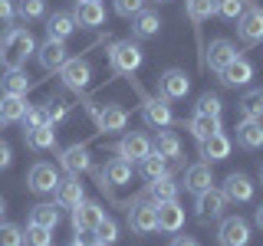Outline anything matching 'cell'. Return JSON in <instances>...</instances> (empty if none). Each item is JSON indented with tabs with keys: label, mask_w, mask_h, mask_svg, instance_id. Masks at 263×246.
Listing matches in <instances>:
<instances>
[{
	"label": "cell",
	"mask_w": 263,
	"mask_h": 246,
	"mask_svg": "<svg viewBox=\"0 0 263 246\" xmlns=\"http://www.w3.org/2000/svg\"><path fill=\"white\" fill-rule=\"evenodd\" d=\"M33 53L36 39L27 27H7L0 33V63H7V69H23Z\"/></svg>",
	"instance_id": "1"
},
{
	"label": "cell",
	"mask_w": 263,
	"mask_h": 246,
	"mask_svg": "<svg viewBox=\"0 0 263 246\" xmlns=\"http://www.w3.org/2000/svg\"><path fill=\"white\" fill-rule=\"evenodd\" d=\"M142 63H145V53L132 39H119V43L109 46V66L115 76H135L142 69Z\"/></svg>",
	"instance_id": "2"
},
{
	"label": "cell",
	"mask_w": 263,
	"mask_h": 246,
	"mask_svg": "<svg viewBox=\"0 0 263 246\" xmlns=\"http://www.w3.org/2000/svg\"><path fill=\"white\" fill-rule=\"evenodd\" d=\"M132 86H135V92L142 95V118H145L148 128H158L161 131V128H168L171 121H175V112H171V105L164 102L161 95H148L135 79H132Z\"/></svg>",
	"instance_id": "3"
},
{
	"label": "cell",
	"mask_w": 263,
	"mask_h": 246,
	"mask_svg": "<svg viewBox=\"0 0 263 246\" xmlns=\"http://www.w3.org/2000/svg\"><path fill=\"white\" fill-rule=\"evenodd\" d=\"M86 112L92 115L99 135H115V131H125L128 128V112L119 109V105H96V102H89Z\"/></svg>",
	"instance_id": "4"
},
{
	"label": "cell",
	"mask_w": 263,
	"mask_h": 246,
	"mask_svg": "<svg viewBox=\"0 0 263 246\" xmlns=\"http://www.w3.org/2000/svg\"><path fill=\"white\" fill-rule=\"evenodd\" d=\"M152 154V138L142 135V131H128V135L119 138V145H115V158H125L128 164H138L142 158Z\"/></svg>",
	"instance_id": "5"
},
{
	"label": "cell",
	"mask_w": 263,
	"mask_h": 246,
	"mask_svg": "<svg viewBox=\"0 0 263 246\" xmlns=\"http://www.w3.org/2000/svg\"><path fill=\"white\" fill-rule=\"evenodd\" d=\"M128 230L138 236H148L158 230V210H155L152 200H138L128 207Z\"/></svg>",
	"instance_id": "6"
},
{
	"label": "cell",
	"mask_w": 263,
	"mask_h": 246,
	"mask_svg": "<svg viewBox=\"0 0 263 246\" xmlns=\"http://www.w3.org/2000/svg\"><path fill=\"white\" fill-rule=\"evenodd\" d=\"M237 36H240L243 46H257L263 43V10L257 4H250L243 10V16L237 20Z\"/></svg>",
	"instance_id": "7"
},
{
	"label": "cell",
	"mask_w": 263,
	"mask_h": 246,
	"mask_svg": "<svg viewBox=\"0 0 263 246\" xmlns=\"http://www.w3.org/2000/svg\"><path fill=\"white\" fill-rule=\"evenodd\" d=\"M224 207H227V197H224V191H217V187L201 191V194H197V203H194L197 220H201V223L220 220V217H224Z\"/></svg>",
	"instance_id": "8"
},
{
	"label": "cell",
	"mask_w": 263,
	"mask_h": 246,
	"mask_svg": "<svg viewBox=\"0 0 263 246\" xmlns=\"http://www.w3.org/2000/svg\"><path fill=\"white\" fill-rule=\"evenodd\" d=\"M217 243L220 246H247L250 243V223L243 217H224L217 227Z\"/></svg>",
	"instance_id": "9"
},
{
	"label": "cell",
	"mask_w": 263,
	"mask_h": 246,
	"mask_svg": "<svg viewBox=\"0 0 263 246\" xmlns=\"http://www.w3.org/2000/svg\"><path fill=\"white\" fill-rule=\"evenodd\" d=\"M158 92L164 102H178V98H184L191 92V79H187L184 69H164L158 79Z\"/></svg>",
	"instance_id": "10"
},
{
	"label": "cell",
	"mask_w": 263,
	"mask_h": 246,
	"mask_svg": "<svg viewBox=\"0 0 263 246\" xmlns=\"http://www.w3.org/2000/svg\"><path fill=\"white\" fill-rule=\"evenodd\" d=\"M60 79H63L66 89L82 92V89L89 86V79H92V63L89 59H66L63 69H60Z\"/></svg>",
	"instance_id": "11"
},
{
	"label": "cell",
	"mask_w": 263,
	"mask_h": 246,
	"mask_svg": "<svg viewBox=\"0 0 263 246\" xmlns=\"http://www.w3.org/2000/svg\"><path fill=\"white\" fill-rule=\"evenodd\" d=\"M96 180H99L102 191L122 187V184H128V180H132V164L125 158H112V161H105L102 171H96Z\"/></svg>",
	"instance_id": "12"
},
{
	"label": "cell",
	"mask_w": 263,
	"mask_h": 246,
	"mask_svg": "<svg viewBox=\"0 0 263 246\" xmlns=\"http://www.w3.org/2000/svg\"><path fill=\"white\" fill-rule=\"evenodd\" d=\"M36 59L40 66H43L46 72H60L63 69V63L69 59V49H66L63 39H43V46H36Z\"/></svg>",
	"instance_id": "13"
},
{
	"label": "cell",
	"mask_w": 263,
	"mask_h": 246,
	"mask_svg": "<svg viewBox=\"0 0 263 246\" xmlns=\"http://www.w3.org/2000/svg\"><path fill=\"white\" fill-rule=\"evenodd\" d=\"M27 184H30V191H33V194H53V191H56V184H60V174H56L53 164L36 161V164L30 168V174H27Z\"/></svg>",
	"instance_id": "14"
},
{
	"label": "cell",
	"mask_w": 263,
	"mask_h": 246,
	"mask_svg": "<svg viewBox=\"0 0 263 246\" xmlns=\"http://www.w3.org/2000/svg\"><path fill=\"white\" fill-rule=\"evenodd\" d=\"M60 168L66 174H82V171H92V158H89V145H69L60 151Z\"/></svg>",
	"instance_id": "15"
},
{
	"label": "cell",
	"mask_w": 263,
	"mask_h": 246,
	"mask_svg": "<svg viewBox=\"0 0 263 246\" xmlns=\"http://www.w3.org/2000/svg\"><path fill=\"white\" fill-rule=\"evenodd\" d=\"M72 20H76L79 30H99L105 23V7L92 4V0H76V7H72Z\"/></svg>",
	"instance_id": "16"
},
{
	"label": "cell",
	"mask_w": 263,
	"mask_h": 246,
	"mask_svg": "<svg viewBox=\"0 0 263 246\" xmlns=\"http://www.w3.org/2000/svg\"><path fill=\"white\" fill-rule=\"evenodd\" d=\"M224 197H227V203H247L253 197V180L243 174V171H234V174H227L224 180Z\"/></svg>",
	"instance_id": "17"
},
{
	"label": "cell",
	"mask_w": 263,
	"mask_h": 246,
	"mask_svg": "<svg viewBox=\"0 0 263 246\" xmlns=\"http://www.w3.org/2000/svg\"><path fill=\"white\" fill-rule=\"evenodd\" d=\"M234 131H237V145H240L243 151L263 148V118H240Z\"/></svg>",
	"instance_id": "18"
},
{
	"label": "cell",
	"mask_w": 263,
	"mask_h": 246,
	"mask_svg": "<svg viewBox=\"0 0 263 246\" xmlns=\"http://www.w3.org/2000/svg\"><path fill=\"white\" fill-rule=\"evenodd\" d=\"M220 76V82L224 86H230V89H237V86H247V82L253 79V66H250V59H243V56H234L224 69L217 72Z\"/></svg>",
	"instance_id": "19"
},
{
	"label": "cell",
	"mask_w": 263,
	"mask_h": 246,
	"mask_svg": "<svg viewBox=\"0 0 263 246\" xmlns=\"http://www.w3.org/2000/svg\"><path fill=\"white\" fill-rule=\"evenodd\" d=\"M69 213H72V217H69V220H72V230H92L99 220L105 217V210L99 207L96 200H86V197H82V200H79Z\"/></svg>",
	"instance_id": "20"
},
{
	"label": "cell",
	"mask_w": 263,
	"mask_h": 246,
	"mask_svg": "<svg viewBox=\"0 0 263 246\" xmlns=\"http://www.w3.org/2000/svg\"><path fill=\"white\" fill-rule=\"evenodd\" d=\"M234 56H237V46L230 43V39H224V36L211 39V46L204 49V66H211L214 72H220L230 59H234Z\"/></svg>",
	"instance_id": "21"
},
{
	"label": "cell",
	"mask_w": 263,
	"mask_h": 246,
	"mask_svg": "<svg viewBox=\"0 0 263 246\" xmlns=\"http://www.w3.org/2000/svg\"><path fill=\"white\" fill-rule=\"evenodd\" d=\"M158 210V230L161 233H178L184 227V207L178 200H164V203H155Z\"/></svg>",
	"instance_id": "22"
},
{
	"label": "cell",
	"mask_w": 263,
	"mask_h": 246,
	"mask_svg": "<svg viewBox=\"0 0 263 246\" xmlns=\"http://www.w3.org/2000/svg\"><path fill=\"white\" fill-rule=\"evenodd\" d=\"M230 148H234V141H230L224 131H214V135H208L201 141V158L208 161V164L224 161V158H230Z\"/></svg>",
	"instance_id": "23"
},
{
	"label": "cell",
	"mask_w": 263,
	"mask_h": 246,
	"mask_svg": "<svg viewBox=\"0 0 263 246\" xmlns=\"http://www.w3.org/2000/svg\"><path fill=\"white\" fill-rule=\"evenodd\" d=\"M208 187H214L211 164H208V161H197V164H191V168L184 171V191L201 194V191H208Z\"/></svg>",
	"instance_id": "24"
},
{
	"label": "cell",
	"mask_w": 263,
	"mask_h": 246,
	"mask_svg": "<svg viewBox=\"0 0 263 246\" xmlns=\"http://www.w3.org/2000/svg\"><path fill=\"white\" fill-rule=\"evenodd\" d=\"M53 194H56V207H60V210H72V207L82 200V184H79V177L69 174L66 180H60V184H56Z\"/></svg>",
	"instance_id": "25"
},
{
	"label": "cell",
	"mask_w": 263,
	"mask_h": 246,
	"mask_svg": "<svg viewBox=\"0 0 263 246\" xmlns=\"http://www.w3.org/2000/svg\"><path fill=\"white\" fill-rule=\"evenodd\" d=\"M158 33H161V16L155 10H142V13L132 16V36L135 39H152Z\"/></svg>",
	"instance_id": "26"
},
{
	"label": "cell",
	"mask_w": 263,
	"mask_h": 246,
	"mask_svg": "<svg viewBox=\"0 0 263 246\" xmlns=\"http://www.w3.org/2000/svg\"><path fill=\"white\" fill-rule=\"evenodd\" d=\"M178 180L171 177V174H164L158 180H148V187H145V197L152 203H164V200H178Z\"/></svg>",
	"instance_id": "27"
},
{
	"label": "cell",
	"mask_w": 263,
	"mask_h": 246,
	"mask_svg": "<svg viewBox=\"0 0 263 246\" xmlns=\"http://www.w3.org/2000/svg\"><path fill=\"white\" fill-rule=\"evenodd\" d=\"M76 20H72V13H66V10H56L53 16H46V36L49 39H69L72 33H76Z\"/></svg>",
	"instance_id": "28"
},
{
	"label": "cell",
	"mask_w": 263,
	"mask_h": 246,
	"mask_svg": "<svg viewBox=\"0 0 263 246\" xmlns=\"http://www.w3.org/2000/svg\"><path fill=\"white\" fill-rule=\"evenodd\" d=\"M23 141H27L30 151L43 154V151H53V148H56V131H53V125L30 128V131H23Z\"/></svg>",
	"instance_id": "29"
},
{
	"label": "cell",
	"mask_w": 263,
	"mask_h": 246,
	"mask_svg": "<svg viewBox=\"0 0 263 246\" xmlns=\"http://www.w3.org/2000/svg\"><path fill=\"white\" fill-rule=\"evenodd\" d=\"M184 13L194 23V36L201 43V27H204V20L214 16V0H184Z\"/></svg>",
	"instance_id": "30"
},
{
	"label": "cell",
	"mask_w": 263,
	"mask_h": 246,
	"mask_svg": "<svg viewBox=\"0 0 263 246\" xmlns=\"http://www.w3.org/2000/svg\"><path fill=\"white\" fill-rule=\"evenodd\" d=\"M152 151L155 154H161L164 161H178L181 158V138L175 135V131H158V138L152 141Z\"/></svg>",
	"instance_id": "31"
},
{
	"label": "cell",
	"mask_w": 263,
	"mask_h": 246,
	"mask_svg": "<svg viewBox=\"0 0 263 246\" xmlns=\"http://www.w3.org/2000/svg\"><path fill=\"white\" fill-rule=\"evenodd\" d=\"M30 76L23 69H7L4 72V79H0V92L4 95H27L30 92Z\"/></svg>",
	"instance_id": "32"
},
{
	"label": "cell",
	"mask_w": 263,
	"mask_h": 246,
	"mask_svg": "<svg viewBox=\"0 0 263 246\" xmlns=\"http://www.w3.org/2000/svg\"><path fill=\"white\" fill-rule=\"evenodd\" d=\"M30 223L56 230V223H60V207H56V203H36V207L30 210Z\"/></svg>",
	"instance_id": "33"
},
{
	"label": "cell",
	"mask_w": 263,
	"mask_h": 246,
	"mask_svg": "<svg viewBox=\"0 0 263 246\" xmlns=\"http://www.w3.org/2000/svg\"><path fill=\"white\" fill-rule=\"evenodd\" d=\"M187 131H191L197 141H204L208 135H214V131H224V128H220V118H208V115H191V118H187Z\"/></svg>",
	"instance_id": "34"
},
{
	"label": "cell",
	"mask_w": 263,
	"mask_h": 246,
	"mask_svg": "<svg viewBox=\"0 0 263 246\" xmlns=\"http://www.w3.org/2000/svg\"><path fill=\"white\" fill-rule=\"evenodd\" d=\"M138 174H142L145 180H158V177H164L168 174V161L161 158V154H148V158H142L138 161Z\"/></svg>",
	"instance_id": "35"
},
{
	"label": "cell",
	"mask_w": 263,
	"mask_h": 246,
	"mask_svg": "<svg viewBox=\"0 0 263 246\" xmlns=\"http://www.w3.org/2000/svg\"><path fill=\"white\" fill-rule=\"evenodd\" d=\"M250 4H253V0H214V13L224 16V20H230V23H237Z\"/></svg>",
	"instance_id": "36"
},
{
	"label": "cell",
	"mask_w": 263,
	"mask_h": 246,
	"mask_svg": "<svg viewBox=\"0 0 263 246\" xmlns=\"http://www.w3.org/2000/svg\"><path fill=\"white\" fill-rule=\"evenodd\" d=\"M0 112L7 121H20L27 112V95H0Z\"/></svg>",
	"instance_id": "37"
},
{
	"label": "cell",
	"mask_w": 263,
	"mask_h": 246,
	"mask_svg": "<svg viewBox=\"0 0 263 246\" xmlns=\"http://www.w3.org/2000/svg\"><path fill=\"white\" fill-rule=\"evenodd\" d=\"M240 112H243V118H263V89H250V92H243Z\"/></svg>",
	"instance_id": "38"
},
{
	"label": "cell",
	"mask_w": 263,
	"mask_h": 246,
	"mask_svg": "<svg viewBox=\"0 0 263 246\" xmlns=\"http://www.w3.org/2000/svg\"><path fill=\"white\" fill-rule=\"evenodd\" d=\"M220 112H224V102H220V95H214V92H204L197 98V105H194V115H208V118H220Z\"/></svg>",
	"instance_id": "39"
},
{
	"label": "cell",
	"mask_w": 263,
	"mask_h": 246,
	"mask_svg": "<svg viewBox=\"0 0 263 246\" xmlns=\"http://www.w3.org/2000/svg\"><path fill=\"white\" fill-rule=\"evenodd\" d=\"M23 246H53V230L27 223V230H23Z\"/></svg>",
	"instance_id": "40"
},
{
	"label": "cell",
	"mask_w": 263,
	"mask_h": 246,
	"mask_svg": "<svg viewBox=\"0 0 263 246\" xmlns=\"http://www.w3.org/2000/svg\"><path fill=\"white\" fill-rule=\"evenodd\" d=\"M20 125H23V131H30V128H43V125H49V115H46V105H27V112H23Z\"/></svg>",
	"instance_id": "41"
},
{
	"label": "cell",
	"mask_w": 263,
	"mask_h": 246,
	"mask_svg": "<svg viewBox=\"0 0 263 246\" xmlns=\"http://www.w3.org/2000/svg\"><path fill=\"white\" fill-rule=\"evenodd\" d=\"M43 13H46V0H20V4H16V16H20L23 23L40 20Z\"/></svg>",
	"instance_id": "42"
},
{
	"label": "cell",
	"mask_w": 263,
	"mask_h": 246,
	"mask_svg": "<svg viewBox=\"0 0 263 246\" xmlns=\"http://www.w3.org/2000/svg\"><path fill=\"white\" fill-rule=\"evenodd\" d=\"M92 230H96V236H99V240H102V246H109V243L119 240V223H115L109 213H105V217L99 220V223H96Z\"/></svg>",
	"instance_id": "43"
},
{
	"label": "cell",
	"mask_w": 263,
	"mask_h": 246,
	"mask_svg": "<svg viewBox=\"0 0 263 246\" xmlns=\"http://www.w3.org/2000/svg\"><path fill=\"white\" fill-rule=\"evenodd\" d=\"M46 105V115H49V125H60V121H66V115H69V105H66L63 95H53Z\"/></svg>",
	"instance_id": "44"
},
{
	"label": "cell",
	"mask_w": 263,
	"mask_h": 246,
	"mask_svg": "<svg viewBox=\"0 0 263 246\" xmlns=\"http://www.w3.org/2000/svg\"><path fill=\"white\" fill-rule=\"evenodd\" d=\"M0 246H23V230L16 223H4L0 220Z\"/></svg>",
	"instance_id": "45"
},
{
	"label": "cell",
	"mask_w": 263,
	"mask_h": 246,
	"mask_svg": "<svg viewBox=\"0 0 263 246\" xmlns=\"http://www.w3.org/2000/svg\"><path fill=\"white\" fill-rule=\"evenodd\" d=\"M145 4H148V0H115V13L125 16V20H132L135 13L145 10Z\"/></svg>",
	"instance_id": "46"
},
{
	"label": "cell",
	"mask_w": 263,
	"mask_h": 246,
	"mask_svg": "<svg viewBox=\"0 0 263 246\" xmlns=\"http://www.w3.org/2000/svg\"><path fill=\"white\" fill-rule=\"evenodd\" d=\"M72 246H102V240L96 236V230H76V236H72Z\"/></svg>",
	"instance_id": "47"
},
{
	"label": "cell",
	"mask_w": 263,
	"mask_h": 246,
	"mask_svg": "<svg viewBox=\"0 0 263 246\" xmlns=\"http://www.w3.org/2000/svg\"><path fill=\"white\" fill-rule=\"evenodd\" d=\"M13 16H16V4H13V0H0V23L7 27Z\"/></svg>",
	"instance_id": "48"
},
{
	"label": "cell",
	"mask_w": 263,
	"mask_h": 246,
	"mask_svg": "<svg viewBox=\"0 0 263 246\" xmlns=\"http://www.w3.org/2000/svg\"><path fill=\"white\" fill-rule=\"evenodd\" d=\"M10 161H13L10 145H7V141H0V171H4V168H10Z\"/></svg>",
	"instance_id": "49"
},
{
	"label": "cell",
	"mask_w": 263,
	"mask_h": 246,
	"mask_svg": "<svg viewBox=\"0 0 263 246\" xmlns=\"http://www.w3.org/2000/svg\"><path fill=\"white\" fill-rule=\"evenodd\" d=\"M168 246H201V243H197L194 236H175V240H171Z\"/></svg>",
	"instance_id": "50"
},
{
	"label": "cell",
	"mask_w": 263,
	"mask_h": 246,
	"mask_svg": "<svg viewBox=\"0 0 263 246\" xmlns=\"http://www.w3.org/2000/svg\"><path fill=\"white\" fill-rule=\"evenodd\" d=\"M253 223H257V227L263 230V203H260V207H257V210H253Z\"/></svg>",
	"instance_id": "51"
},
{
	"label": "cell",
	"mask_w": 263,
	"mask_h": 246,
	"mask_svg": "<svg viewBox=\"0 0 263 246\" xmlns=\"http://www.w3.org/2000/svg\"><path fill=\"white\" fill-rule=\"evenodd\" d=\"M4 213H7V200L0 197V220H4Z\"/></svg>",
	"instance_id": "52"
},
{
	"label": "cell",
	"mask_w": 263,
	"mask_h": 246,
	"mask_svg": "<svg viewBox=\"0 0 263 246\" xmlns=\"http://www.w3.org/2000/svg\"><path fill=\"white\" fill-rule=\"evenodd\" d=\"M7 125V118H4V112H0V128H4Z\"/></svg>",
	"instance_id": "53"
},
{
	"label": "cell",
	"mask_w": 263,
	"mask_h": 246,
	"mask_svg": "<svg viewBox=\"0 0 263 246\" xmlns=\"http://www.w3.org/2000/svg\"><path fill=\"white\" fill-rule=\"evenodd\" d=\"M155 4H168V0H155Z\"/></svg>",
	"instance_id": "54"
},
{
	"label": "cell",
	"mask_w": 263,
	"mask_h": 246,
	"mask_svg": "<svg viewBox=\"0 0 263 246\" xmlns=\"http://www.w3.org/2000/svg\"><path fill=\"white\" fill-rule=\"evenodd\" d=\"M92 4H102V0H92Z\"/></svg>",
	"instance_id": "55"
},
{
	"label": "cell",
	"mask_w": 263,
	"mask_h": 246,
	"mask_svg": "<svg viewBox=\"0 0 263 246\" xmlns=\"http://www.w3.org/2000/svg\"><path fill=\"white\" fill-rule=\"evenodd\" d=\"M260 180H263V171H260Z\"/></svg>",
	"instance_id": "56"
}]
</instances>
